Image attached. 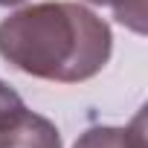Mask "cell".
<instances>
[{"instance_id":"obj_1","label":"cell","mask_w":148,"mask_h":148,"mask_svg":"<svg viewBox=\"0 0 148 148\" xmlns=\"http://www.w3.org/2000/svg\"><path fill=\"white\" fill-rule=\"evenodd\" d=\"M110 26L82 3L49 0L0 21V58L32 79L79 84L110 61Z\"/></svg>"},{"instance_id":"obj_2","label":"cell","mask_w":148,"mask_h":148,"mask_svg":"<svg viewBox=\"0 0 148 148\" xmlns=\"http://www.w3.org/2000/svg\"><path fill=\"white\" fill-rule=\"evenodd\" d=\"M0 148H61V134L49 119L21 110L0 128Z\"/></svg>"},{"instance_id":"obj_3","label":"cell","mask_w":148,"mask_h":148,"mask_svg":"<svg viewBox=\"0 0 148 148\" xmlns=\"http://www.w3.org/2000/svg\"><path fill=\"white\" fill-rule=\"evenodd\" d=\"M73 148H148L145 142V113H136L131 125L113 128V125H99L87 128Z\"/></svg>"},{"instance_id":"obj_4","label":"cell","mask_w":148,"mask_h":148,"mask_svg":"<svg viewBox=\"0 0 148 148\" xmlns=\"http://www.w3.org/2000/svg\"><path fill=\"white\" fill-rule=\"evenodd\" d=\"M87 3L108 6L113 12V18L122 26H128L131 32H136V35L148 32V6H145V0H87Z\"/></svg>"},{"instance_id":"obj_5","label":"cell","mask_w":148,"mask_h":148,"mask_svg":"<svg viewBox=\"0 0 148 148\" xmlns=\"http://www.w3.org/2000/svg\"><path fill=\"white\" fill-rule=\"evenodd\" d=\"M21 110H26L23 99H21L6 82H0V128H3L6 122H12Z\"/></svg>"},{"instance_id":"obj_6","label":"cell","mask_w":148,"mask_h":148,"mask_svg":"<svg viewBox=\"0 0 148 148\" xmlns=\"http://www.w3.org/2000/svg\"><path fill=\"white\" fill-rule=\"evenodd\" d=\"M18 3H23V0H0V6H18Z\"/></svg>"}]
</instances>
